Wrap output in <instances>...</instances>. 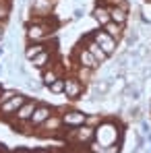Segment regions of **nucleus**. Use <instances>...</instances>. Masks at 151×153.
Returning <instances> with one entry per match:
<instances>
[{
	"mask_svg": "<svg viewBox=\"0 0 151 153\" xmlns=\"http://www.w3.org/2000/svg\"><path fill=\"white\" fill-rule=\"evenodd\" d=\"M64 130H66V128L62 126V118H60V114L54 112L44 124H39V126L35 128V134L42 137V139H62Z\"/></svg>",
	"mask_w": 151,
	"mask_h": 153,
	"instance_id": "f257e3e1",
	"label": "nucleus"
},
{
	"mask_svg": "<svg viewBox=\"0 0 151 153\" xmlns=\"http://www.w3.org/2000/svg\"><path fill=\"white\" fill-rule=\"evenodd\" d=\"M85 89H87V85H85L77 75L64 76V93H62V95L66 97V102H79V100L83 97Z\"/></svg>",
	"mask_w": 151,
	"mask_h": 153,
	"instance_id": "f03ea898",
	"label": "nucleus"
},
{
	"mask_svg": "<svg viewBox=\"0 0 151 153\" xmlns=\"http://www.w3.org/2000/svg\"><path fill=\"white\" fill-rule=\"evenodd\" d=\"M27 97H29V95L17 91V95H13L10 100H6L4 103H0V120H6V122H8V120L17 114V110L27 102Z\"/></svg>",
	"mask_w": 151,
	"mask_h": 153,
	"instance_id": "7ed1b4c3",
	"label": "nucleus"
},
{
	"mask_svg": "<svg viewBox=\"0 0 151 153\" xmlns=\"http://www.w3.org/2000/svg\"><path fill=\"white\" fill-rule=\"evenodd\" d=\"M60 118H62V126H64V128H77V126H83V124H85L87 114H85L83 110L68 108L66 112L60 114Z\"/></svg>",
	"mask_w": 151,
	"mask_h": 153,
	"instance_id": "20e7f679",
	"label": "nucleus"
},
{
	"mask_svg": "<svg viewBox=\"0 0 151 153\" xmlns=\"http://www.w3.org/2000/svg\"><path fill=\"white\" fill-rule=\"evenodd\" d=\"M91 37L100 44V48L106 52L108 56H114V54H116V50H118V42H116L112 35H108L103 29H101V31H100V29H97V31H93V33H91Z\"/></svg>",
	"mask_w": 151,
	"mask_h": 153,
	"instance_id": "39448f33",
	"label": "nucleus"
},
{
	"mask_svg": "<svg viewBox=\"0 0 151 153\" xmlns=\"http://www.w3.org/2000/svg\"><path fill=\"white\" fill-rule=\"evenodd\" d=\"M52 114H54V105H50V103H37L35 105V110H33V114H31V118H29V122H31V126L37 128L39 124H44L48 118H50Z\"/></svg>",
	"mask_w": 151,
	"mask_h": 153,
	"instance_id": "423d86ee",
	"label": "nucleus"
},
{
	"mask_svg": "<svg viewBox=\"0 0 151 153\" xmlns=\"http://www.w3.org/2000/svg\"><path fill=\"white\" fill-rule=\"evenodd\" d=\"M37 103H39V102H37L35 97H27V102L17 110V114L8 120V124L13 126V124H17V122H27V120L31 118V114H33V110H35V105H37Z\"/></svg>",
	"mask_w": 151,
	"mask_h": 153,
	"instance_id": "0eeeda50",
	"label": "nucleus"
},
{
	"mask_svg": "<svg viewBox=\"0 0 151 153\" xmlns=\"http://www.w3.org/2000/svg\"><path fill=\"white\" fill-rule=\"evenodd\" d=\"M75 58H77V64L79 66H85V68H91V71H97L101 64L95 60V56L87 50L85 46H79L75 50Z\"/></svg>",
	"mask_w": 151,
	"mask_h": 153,
	"instance_id": "6e6552de",
	"label": "nucleus"
},
{
	"mask_svg": "<svg viewBox=\"0 0 151 153\" xmlns=\"http://www.w3.org/2000/svg\"><path fill=\"white\" fill-rule=\"evenodd\" d=\"M56 0H31V15L33 17H50Z\"/></svg>",
	"mask_w": 151,
	"mask_h": 153,
	"instance_id": "1a4fd4ad",
	"label": "nucleus"
},
{
	"mask_svg": "<svg viewBox=\"0 0 151 153\" xmlns=\"http://www.w3.org/2000/svg\"><path fill=\"white\" fill-rule=\"evenodd\" d=\"M85 48H87V50H89L91 54H93V56H95V60H97L100 64H106V62H108V58H110V56H108L106 52L101 50L100 44H97V42H95V39H93L91 35H89V37L85 39Z\"/></svg>",
	"mask_w": 151,
	"mask_h": 153,
	"instance_id": "9d476101",
	"label": "nucleus"
},
{
	"mask_svg": "<svg viewBox=\"0 0 151 153\" xmlns=\"http://www.w3.org/2000/svg\"><path fill=\"white\" fill-rule=\"evenodd\" d=\"M52 62H54V54H52L50 50H44L42 54H37L35 58H31V64H33V68H37V71H44V68L52 66Z\"/></svg>",
	"mask_w": 151,
	"mask_h": 153,
	"instance_id": "9b49d317",
	"label": "nucleus"
},
{
	"mask_svg": "<svg viewBox=\"0 0 151 153\" xmlns=\"http://www.w3.org/2000/svg\"><path fill=\"white\" fill-rule=\"evenodd\" d=\"M39 73H42V85H44V87L52 85L58 76H64V75H62V68H60V66H56V64H52V66L44 68V71H39Z\"/></svg>",
	"mask_w": 151,
	"mask_h": 153,
	"instance_id": "f8f14e48",
	"label": "nucleus"
},
{
	"mask_svg": "<svg viewBox=\"0 0 151 153\" xmlns=\"http://www.w3.org/2000/svg\"><path fill=\"white\" fill-rule=\"evenodd\" d=\"M110 8V19L114 21V23H120V25H124L128 23V6H108Z\"/></svg>",
	"mask_w": 151,
	"mask_h": 153,
	"instance_id": "ddd939ff",
	"label": "nucleus"
},
{
	"mask_svg": "<svg viewBox=\"0 0 151 153\" xmlns=\"http://www.w3.org/2000/svg\"><path fill=\"white\" fill-rule=\"evenodd\" d=\"M44 50H48V44H46V42H29L25 46L23 56H25L27 60H31V58H35L37 54H42Z\"/></svg>",
	"mask_w": 151,
	"mask_h": 153,
	"instance_id": "4468645a",
	"label": "nucleus"
},
{
	"mask_svg": "<svg viewBox=\"0 0 151 153\" xmlns=\"http://www.w3.org/2000/svg\"><path fill=\"white\" fill-rule=\"evenodd\" d=\"M108 35H112L116 42H120L122 37H124V31H126V27L124 25H120V23H114V21H110V23H106V25L101 27Z\"/></svg>",
	"mask_w": 151,
	"mask_h": 153,
	"instance_id": "2eb2a0df",
	"label": "nucleus"
},
{
	"mask_svg": "<svg viewBox=\"0 0 151 153\" xmlns=\"http://www.w3.org/2000/svg\"><path fill=\"white\" fill-rule=\"evenodd\" d=\"M93 19L100 23V27H103L106 23L112 21V19H110V8H108V4H97V6L93 8Z\"/></svg>",
	"mask_w": 151,
	"mask_h": 153,
	"instance_id": "dca6fc26",
	"label": "nucleus"
},
{
	"mask_svg": "<svg viewBox=\"0 0 151 153\" xmlns=\"http://www.w3.org/2000/svg\"><path fill=\"white\" fill-rule=\"evenodd\" d=\"M13 10V0H0V23H6Z\"/></svg>",
	"mask_w": 151,
	"mask_h": 153,
	"instance_id": "f3484780",
	"label": "nucleus"
},
{
	"mask_svg": "<svg viewBox=\"0 0 151 153\" xmlns=\"http://www.w3.org/2000/svg\"><path fill=\"white\" fill-rule=\"evenodd\" d=\"M103 118H106V114H101V112H91V114H87V118H85V124H89V126L97 128L103 122Z\"/></svg>",
	"mask_w": 151,
	"mask_h": 153,
	"instance_id": "a211bd4d",
	"label": "nucleus"
},
{
	"mask_svg": "<svg viewBox=\"0 0 151 153\" xmlns=\"http://www.w3.org/2000/svg\"><path fill=\"white\" fill-rule=\"evenodd\" d=\"M46 89H48L50 93H54V95H62V93H64V76H58V79H56L52 85H48Z\"/></svg>",
	"mask_w": 151,
	"mask_h": 153,
	"instance_id": "6ab92c4d",
	"label": "nucleus"
},
{
	"mask_svg": "<svg viewBox=\"0 0 151 153\" xmlns=\"http://www.w3.org/2000/svg\"><path fill=\"white\" fill-rule=\"evenodd\" d=\"M77 76L87 85V83L93 81V71H91V68H85V66H79V68H77Z\"/></svg>",
	"mask_w": 151,
	"mask_h": 153,
	"instance_id": "aec40b11",
	"label": "nucleus"
},
{
	"mask_svg": "<svg viewBox=\"0 0 151 153\" xmlns=\"http://www.w3.org/2000/svg\"><path fill=\"white\" fill-rule=\"evenodd\" d=\"M124 37H126V46L128 48H135L139 44V39H141L139 31H124Z\"/></svg>",
	"mask_w": 151,
	"mask_h": 153,
	"instance_id": "412c9836",
	"label": "nucleus"
},
{
	"mask_svg": "<svg viewBox=\"0 0 151 153\" xmlns=\"http://www.w3.org/2000/svg\"><path fill=\"white\" fill-rule=\"evenodd\" d=\"M13 95H17V89H4V87H2V91H0V103H4L6 100H10Z\"/></svg>",
	"mask_w": 151,
	"mask_h": 153,
	"instance_id": "4be33fe9",
	"label": "nucleus"
},
{
	"mask_svg": "<svg viewBox=\"0 0 151 153\" xmlns=\"http://www.w3.org/2000/svg\"><path fill=\"white\" fill-rule=\"evenodd\" d=\"M83 17V10L81 8H75V19H81Z\"/></svg>",
	"mask_w": 151,
	"mask_h": 153,
	"instance_id": "5701e85b",
	"label": "nucleus"
},
{
	"mask_svg": "<svg viewBox=\"0 0 151 153\" xmlns=\"http://www.w3.org/2000/svg\"><path fill=\"white\" fill-rule=\"evenodd\" d=\"M4 39V23H0V42Z\"/></svg>",
	"mask_w": 151,
	"mask_h": 153,
	"instance_id": "b1692460",
	"label": "nucleus"
},
{
	"mask_svg": "<svg viewBox=\"0 0 151 153\" xmlns=\"http://www.w3.org/2000/svg\"><path fill=\"white\" fill-rule=\"evenodd\" d=\"M2 153H17V151H10V149H4V147H2Z\"/></svg>",
	"mask_w": 151,
	"mask_h": 153,
	"instance_id": "393cba45",
	"label": "nucleus"
},
{
	"mask_svg": "<svg viewBox=\"0 0 151 153\" xmlns=\"http://www.w3.org/2000/svg\"><path fill=\"white\" fill-rule=\"evenodd\" d=\"M149 114H151V100H149Z\"/></svg>",
	"mask_w": 151,
	"mask_h": 153,
	"instance_id": "a878e982",
	"label": "nucleus"
},
{
	"mask_svg": "<svg viewBox=\"0 0 151 153\" xmlns=\"http://www.w3.org/2000/svg\"><path fill=\"white\" fill-rule=\"evenodd\" d=\"M2 147H4V145H2V143H0V151H2Z\"/></svg>",
	"mask_w": 151,
	"mask_h": 153,
	"instance_id": "bb28decb",
	"label": "nucleus"
},
{
	"mask_svg": "<svg viewBox=\"0 0 151 153\" xmlns=\"http://www.w3.org/2000/svg\"><path fill=\"white\" fill-rule=\"evenodd\" d=\"M83 153H87V151H83Z\"/></svg>",
	"mask_w": 151,
	"mask_h": 153,
	"instance_id": "cd10ccee",
	"label": "nucleus"
},
{
	"mask_svg": "<svg viewBox=\"0 0 151 153\" xmlns=\"http://www.w3.org/2000/svg\"><path fill=\"white\" fill-rule=\"evenodd\" d=\"M135 153H137V151H135Z\"/></svg>",
	"mask_w": 151,
	"mask_h": 153,
	"instance_id": "c85d7f7f",
	"label": "nucleus"
},
{
	"mask_svg": "<svg viewBox=\"0 0 151 153\" xmlns=\"http://www.w3.org/2000/svg\"><path fill=\"white\" fill-rule=\"evenodd\" d=\"M0 153H2V151H0Z\"/></svg>",
	"mask_w": 151,
	"mask_h": 153,
	"instance_id": "c756f323",
	"label": "nucleus"
},
{
	"mask_svg": "<svg viewBox=\"0 0 151 153\" xmlns=\"http://www.w3.org/2000/svg\"><path fill=\"white\" fill-rule=\"evenodd\" d=\"M149 2H151V0H149Z\"/></svg>",
	"mask_w": 151,
	"mask_h": 153,
	"instance_id": "7c9ffc66",
	"label": "nucleus"
}]
</instances>
